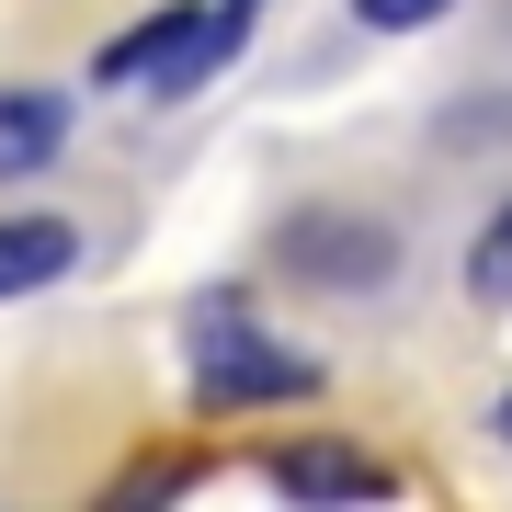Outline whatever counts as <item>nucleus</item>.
<instances>
[{
  "mask_svg": "<svg viewBox=\"0 0 512 512\" xmlns=\"http://www.w3.org/2000/svg\"><path fill=\"white\" fill-rule=\"evenodd\" d=\"M251 23H262V0H171L160 23H137V35L103 46V80L183 103V92H205V80H217L228 57L251 46Z\"/></svg>",
  "mask_w": 512,
  "mask_h": 512,
  "instance_id": "nucleus-1",
  "label": "nucleus"
},
{
  "mask_svg": "<svg viewBox=\"0 0 512 512\" xmlns=\"http://www.w3.org/2000/svg\"><path fill=\"white\" fill-rule=\"evenodd\" d=\"M194 399L205 410H251V399H319V353H285V342H239L228 308L194 319Z\"/></svg>",
  "mask_w": 512,
  "mask_h": 512,
  "instance_id": "nucleus-2",
  "label": "nucleus"
},
{
  "mask_svg": "<svg viewBox=\"0 0 512 512\" xmlns=\"http://www.w3.org/2000/svg\"><path fill=\"white\" fill-rule=\"evenodd\" d=\"M387 239L376 217H285V239H274V262L285 274H308V285H353V296H376L387 285Z\"/></svg>",
  "mask_w": 512,
  "mask_h": 512,
  "instance_id": "nucleus-3",
  "label": "nucleus"
},
{
  "mask_svg": "<svg viewBox=\"0 0 512 512\" xmlns=\"http://www.w3.org/2000/svg\"><path fill=\"white\" fill-rule=\"evenodd\" d=\"M274 490L308 512H342V501H387V467L353 444H274Z\"/></svg>",
  "mask_w": 512,
  "mask_h": 512,
  "instance_id": "nucleus-4",
  "label": "nucleus"
},
{
  "mask_svg": "<svg viewBox=\"0 0 512 512\" xmlns=\"http://www.w3.org/2000/svg\"><path fill=\"white\" fill-rule=\"evenodd\" d=\"M80 262V228L69 217H0V296H35Z\"/></svg>",
  "mask_w": 512,
  "mask_h": 512,
  "instance_id": "nucleus-5",
  "label": "nucleus"
},
{
  "mask_svg": "<svg viewBox=\"0 0 512 512\" xmlns=\"http://www.w3.org/2000/svg\"><path fill=\"white\" fill-rule=\"evenodd\" d=\"M57 148H69V103H57V92H0V183L46 171Z\"/></svg>",
  "mask_w": 512,
  "mask_h": 512,
  "instance_id": "nucleus-6",
  "label": "nucleus"
},
{
  "mask_svg": "<svg viewBox=\"0 0 512 512\" xmlns=\"http://www.w3.org/2000/svg\"><path fill=\"white\" fill-rule=\"evenodd\" d=\"M467 296L478 308H512V194H501V217L478 228V251H467Z\"/></svg>",
  "mask_w": 512,
  "mask_h": 512,
  "instance_id": "nucleus-7",
  "label": "nucleus"
},
{
  "mask_svg": "<svg viewBox=\"0 0 512 512\" xmlns=\"http://www.w3.org/2000/svg\"><path fill=\"white\" fill-rule=\"evenodd\" d=\"M456 0H353V23L365 35H410V23H444Z\"/></svg>",
  "mask_w": 512,
  "mask_h": 512,
  "instance_id": "nucleus-8",
  "label": "nucleus"
},
{
  "mask_svg": "<svg viewBox=\"0 0 512 512\" xmlns=\"http://www.w3.org/2000/svg\"><path fill=\"white\" fill-rule=\"evenodd\" d=\"M171 501V467H148V478H126V501H114V512H160Z\"/></svg>",
  "mask_w": 512,
  "mask_h": 512,
  "instance_id": "nucleus-9",
  "label": "nucleus"
},
{
  "mask_svg": "<svg viewBox=\"0 0 512 512\" xmlns=\"http://www.w3.org/2000/svg\"><path fill=\"white\" fill-rule=\"evenodd\" d=\"M490 433H501V444H512V387H501V410H490Z\"/></svg>",
  "mask_w": 512,
  "mask_h": 512,
  "instance_id": "nucleus-10",
  "label": "nucleus"
}]
</instances>
